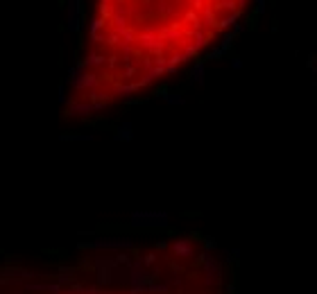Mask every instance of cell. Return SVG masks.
<instances>
[{
	"label": "cell",
	"mask_w": 317,
	"mask_h": 294,
	"mask_svg": "<svg viewBox=\"0 0 317 294\" xmlns=\"http://www.w3.org/2000/svg\"><path fill=\"white\" fill-rule=\"evenodd\" d=\"M66 28L68 32L84 28V0H66Z\"/></svg>",
	"instance_id": "obj_1"
},
{
	"label": "cell",
	"mask_w": 317,
	"mask_h": 294,
	"mask_svg": "<svg viewBox=\"0 0 317 294\" xmlns=\"http://www.w3.org/2000/svg\"><path fill=\"white\" fill-rule=\"evenodd\" d=\"M116 138L118 140H129L131 138V127L129 125H123V127L118 129V134H116Z\"/></svg>",
	"instance_id": "obj_2"
},
{
	"label": "cell",
	"mask_w": 317,
	"mask_h": 294,
	"mask_svg": "<svg viewBox=\"0 0 317 294\" xmlns=\"http://www.w3.org/2000/svg\"><path fill=\"white\" fill-rule=\"evenodd\" d=\"M193 80L195 82H202L204 80V61L195 64V68H193Z\"/></svg>",
	"instance_id": "obj_3"
},
{
	"label": "cell",
	"mask_w": 317,
	"mask_h": 294,
	"mask_svg": "<svg viewBox=\"0 0 317 294\" xmlns=\"http://www.w3.org/2000/svg\"><path fill=\"white\" fill-rule=\"evenodd\" d=\"M254 12H256V14H265L267 12V0H254Z\"/></svg>",
	"instance_id": "obj_4"
},
{
	"label": "cell",
	"mask_w": 317,
	"mask_h": 294,
	"mask_svg": "<svg viewBox=\"0 0 317 294\" xmlns=\"http://www.w3.org/2000/svg\"><path fill=\"white\" fill-rule=\"evenodd\" d=\"M240 66H242V61L238 59V57H234V59H231V68H234V70H238Z\"/></svg>",
	"instance_id": "obj_5"
}]
</instances>
